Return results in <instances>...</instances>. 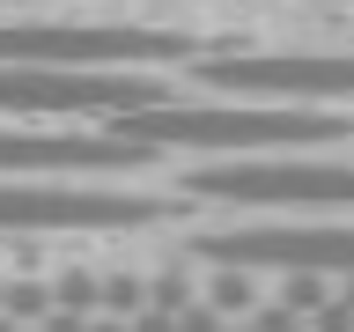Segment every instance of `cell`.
<instances>
[{"mask_svg": "<svg viewBox=\"0 0 354 332\" xmlns=\"http://www.w3.org/2000/svg\"><path fill=\"white\" fill-rule=\"evenodd\" d=\"M111 126L140 140V148H236V155H259V148H325L339 140V118L332 111H310V104H148V111H126Z\"/></svg>", "mask_w": 354, "mask_h": 332, "instance_id": "obj_1", "label": "cell"}, {"mask_svg": "<svg viewBox=\"0 0 354 332\" xmlns=\"http://www.w3.org/2000/svg\"><path fill=\"white\" fill-rule=\"evenodd\" d=\"M170 89L148 82L140 66H30L0 59V118H126V111L162 104Z\"/></svg>", "mask_w": 354, "mask_h": 332, "instance_id": "obj_2", "label": "cell"}, {"mask_svg": "<svg viewBox=\"0 0 354 332\" xmlns=\"http://www.w3.org/2000/svg\"><path fill=\"white\" fill-rule=\"evenodd\" d=\"M192 52V30H155V22H0V59L30 66H162Z\"/></svg>", "mask_w": 354, "mask_h": 332, "instance_id": "obj_3", "label": "cell"}, {"mask_svg": "<svg viewBox=\"0 0 354 332\" xmlns=\"http://www.w3.org/2000/svg\"><path fill=\"white\" fill-rule=\"evenodd\" d=\"M199 89H229L243 104H354V52H229L199 59Z\"/></svg>", "mask_w": 354, "mask_h": 332, "instance_id": "obj_4", "label": "cell"}, {"mask_svg": "<svg viewBox=\"0 0 354 332\" xmlns=\"http://www.w3.org/2000/svg\"><path fill=\"white\" fill-rule=\"evenodd\" d=\"M185 192L229 207H354V163H199L185 170Z\"/></svg>", "mask_w": 354, "mask_h": 332, "instance_id": "obj_5", "label": "cell"}, {"mask_svg": "<svg viewBox=\"0 0 354 332\" xmlns=\"http://www.w3.org/2000/svg\"><path fill=\"white\" fill-rule=\"evenodd\" d=\"M170 214H177V199H148V192L0 177V229H30V237H52V229H148V221H170Z\"/></svg>", "mask_w": 354, "mask_h": 332, "instance_id": "obj_6", "label": "cell"}, {"mask_svg": "<svg viewBox=\"0 0 354 332\" xmlns=\"http://www.w3.org/2000/svg\"><path fill=\"white\" fill-rule=\"evenodd\" d=\"M199 259L266 266V273H354V229H221L199 237Z\"/></svg>", "mask_w": 354, "mask_h": 332, "instance_id": "obj_7", "label": "cell"}, {"mask_svg": "<svg viewBox=\"0 0 354 332\" xmlns=\"http://www.w3.org/2000/svg\"><path fill=\"white\" fill-rule=\"evenodd\" d=\"M155 148L126 140V133H30V126H0V177L22 170H148Z\"/></svg>", "mask_w": 354, "mask_h": 332, "instance_id": "obj_8", "label": "cell"}]
</instances>
